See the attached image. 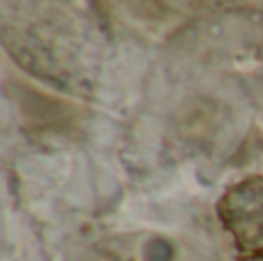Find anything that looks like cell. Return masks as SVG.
I'll return each instance as SVG.
<instances>
[{
  "mask_svg": "<svg viewBox=\"0 0 263 261\" xmlns=\"http://www.w3.org/2000/svg\"><path fill=\"white\" fill-rule=\"evenodd\" d=\"M242 261H263V257H252V259H242Z\"/></svg>",
  "mask_w": 263,
  "mask_h": 261,
  "instance_id": "7a4b0ae2",
  "label": "cell"
},
{
  "mask_svg": "<svg viewBox=\"0 0 263 261\" xmlns=\"http://www.w3.org/2000/svg\"><path fill=\"white\" fill-rule=\"evenodd\" d=\"M217 215L242 257H263V176L233 183L219 197Z\"/></svg>",
  "mask_w": 263,
  "mask_h": 261,
  "instance_id": "6da1fadb",
  "label": "cell"
}]
</instances>
